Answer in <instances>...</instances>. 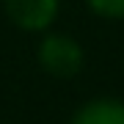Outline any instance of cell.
<instances>
[{
  "label": "cell",
  "mask_w": 124,
  "mask_h": 124,
  "mask_svg": "<svg viewBox=\"0 0 124 124\" xmlns=\"http://www.w3.org/2000/svg\"><path fill=\"white\" fill-rule=\"evenodd\" d=\"M6 19L22 33H47L61 17L63 0H0Z\"/></svg>",
  "instance_id": "obj_2"
},
{
  "label": "cell",
  "mask_w": 124,
  "mask_h": 124,
  "mask_svg": "<svg viewBox=\"0 0 124 124\" xmlns=\"http://www.w3.org/2000/svg\"><path fill=\"white\" fill-rule=\"evenodd\" d=\"M36 63L53 80H75L85 66V50L75 36L50 28L47 33L39 36Z\"/></svg>",
  "instance_id": "obj_1"
},
{
  "label": "cell",
  "mask_w": 124,
  "mask_h": 124,
  "mask_svg": "<svg viewBox=\"0 0 124 124\" xmlns=\"http://www.w3.org/2000/svg\"><path fill=\"white\" fill-rule=\"evenodd\" d=\"M66 124H124V99L119 97H91L72 110Z\"/></svg>",
  "instance_id": "obj_3"
},
{
  "label": "cell",
  "mask_w": 124,
  "mask_h": 124,
  "mask_svg": "<svg viewBox=\"0 0 124 124\" xmlns=\"http://www.w3.org/2000/svg\"><path fill=\"white\" fill-rule=\"evenodd\" d=\"M83 3L99 19H108V22H121L124 19V0H83Z\"/></svg>",
  "instance_id": "obj_4"
}]
</instances>
